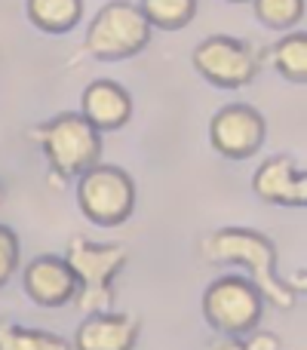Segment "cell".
<instances>
[{"label":"cell","instance_id":"6da1fadb","mask_svg":"<svg viewBox=\"0 0 307 350\" xmlns=\"http://www.w3.org/2000/svg\"><path fill=\"white\" fill-rule=\"evenodd\" d=\"M200 255L209 265H240L249 271V283L261 292V298L280 310L295 308V292L277 273V246L265 234L249 228H218L200 243Z\"/></svg>","mask_w":307,"mask_h":350},{"label":"cell","instance_id":"7a4b0ae2","mask_svg":"<svg viewBox=\"0 0 307 350\" xmlns=\"http://www.w3.org/2000/svg\"><path fill=\"white\" fill-rule=\"evenodd\" d=\"M129 261L126 249L117 243H92L86 237H71L65 252V265L71 267L77 280V295L74 304L80 314H102L114 301V280Z\"/></svg>","mask_w":307,"mask_h":350},{"label":"cell","instance_id":"3957f363","mask_svg":"<svg viewBox=\"0 0 307 350\" xmlns=\"http://www.w3.org/2000/svg\"><path fill=\"white\" fill-rule=\"evenodd\" d=\"M31 139L40 145L53 175H59V185L96 166L102 154V133H96L80 114L53 117L31 129Z\"/></svg>","mask_w":307,"mask_h":350},{"label":"cell","instance_id":"277c9868","mask_svg":"<svg viewBox=\"0 0 307 350\" xmlns=\"http://www.w3.org/2000/svg\"><path fill=\"white\" fill-rule=\"evenodd\" d=\"M151 25L142 16L139 3L129 0H111L96 12L86 28V53L98 62L133 59L151 40Z\"/></svg>","mask_w":307,"mask_h":350},{"label":"cell","instance_id":"5b68a950","mask_svg":"<svg viewBox=\"0 0 307 350\" xmlns=\"http://www.w3.org/2000/svg\"><path fill=\"white\" fill-rule=\"evenodd\" d=\"M77 206L98 228H117L135 212V181L120 166L96 163L77 175Z\"/></svg>","mask_w":307,"mask_h":350},{"label":"cell","instance_id":"8992f818","mask_svg":"<svg viewBox=\"0 0 307 350\" xmlns=\"http://www.w3.org/2000/svg\"><path fill=\"white\" fill-rule=\"evenodd\" d=\"M261 304H265L261 292L246 277H237V273L212 280L203 292L206 323L218 335H234V338L255 332L261 320Z\"/></svg>","mask_w":307,"mask_h":350},{"label":"cell","instance_id":"52a82bcc","mask_svg":"<svg viewBox=\"0 0 307 350\" xmlns=\"http://www.w3.org/2000/svg\"><path fill=\"white\" fill-rule=\"evenodd\" d=\"M193 68L212 86H222V90H243L258 77V59H255L252 46L224 34L206 37L193 49Z\"/></svg>","mask_w":307,"mask_h":350},{"label":"cell","instance_id":"ba28073f","mask_svg":"<svg viewBox=\"0 0 307 350\" xmlns=\"http://www.w3.org/2000/svg\"><path fill=\"white\" fill-rule=\"evenodd\" d=\"M209 142L222 157L246 160L265 142V117L249 105H228L209 123Z\"/></svg>","mask_w":307,"mask_h":350},{"label":"cell","instance_id":"9c48e42d","mask_svg":"<svg viewBox=\"0 0 307 350\" xmlns=\"http://www.w3.org/2000/svg\"><path fill=\"white\" fill-rule=\"evenodd\" d=\"M252 187L265 203L273 206H307V172L295 163V157L280 154L255 170Z\"/></svg>","mask_w":307,"mask_h":350},{"label":"cell","instance_id":"30bf717a","mask_svg":"<svg viewBox=\"0 0 307 350\" xmlns=\"http://www.w3.org/2000/svg\"><path fill=\"white\" fill-rule=\"evenodd\" d=\"M22 286L31 295V301L40 308H65L77 295V280H74L71 267L65 265V258H55V255H40L31 261L25 267Z\"/></svg>","mask_w":307,"mask_h":350},{"label":"cell","instance_id":"8fae6325","mask_svg":"<svg viewBox=\"0 0 307 350\" xmlns=\"http://www.w3.org/2000/svg\"><path fill=\"white\" fill-rule=\"evenodd\" d=\"M80 117L96 133H114L133 117V96L114 80H92L80 96Z\"/></svg>","mask_w":307,"mask_h":350},{"label":"cell","instance_id":"7c38bea8","mask_svg":"<svg viewBox=\"0 0 307 350\" xmlns=\"http://www.w3.org/2000/svg\"><path fill=\"white\" fill-rule=\"evenodd\" d=\"M139 320L133 314H90L74 332V350H133Z\"/></svg>","mask_w":307,"mask_h":350},{"label":"cell","instance_id":"4fadbf2b","mask_svg":"<svg viewBox=\"0 0 307 350\" xmlns=\"http://www.w3.org/2000/svg\"><path fill=\"white\" fill-rule=\"evenodd\" d=\"M31 25L46 34H68L83 18V0H25Z\"/></svg>","mask_w":307,"mask_h":350},{"label":"cell","instance_id":"5bb4252c","mask_svg":"<svg viewBox=\"0 0 307 350\" xmlns=\"http://www.w3.org/2000/svg\"><path fill=\"white\" fill-rule=\"evenodd\" d=\"M273 68L292 83H304L307 80V34L304 31H292L283 40H277V46L271 49Z\"/></svg>","mask_w":307,"mask_h":350},{"label":"cell","instance_id":"9a60e30c","mask_svg":"<svg viewBox=\"0 0 307 350\" xmlns=\"http://www.w3.org/2000/svg\"><path fill=\"white\" fill-rule=\"evenodd\" d=\"M139 10H142V16L148 18L151 28L178 31L193 18L197 0H142Z\"/></svg>","mask_w":307,"mask_h":350},{"label":"cell","instance_id":"2e32d148","mask_svg":"<svg viewBox=\"0 0 307 350\" xmlns=\"http://www.w3.org/2000/svg\"><path fill=\"white\" fill-rule=\"evenodd\" d=\"M0 350H71L65 338L0 320Z\"/></svg>","mask_w":307,"mask_h":350},{"label":"cell","instance_id":"e0dca14e","mask_svg":"<svg viewBox=\"0 0 307 350\" xmlns=\"http://www.w3.org/2000/svg\"><path fill=\"white\" fill-rule=\"evenodd\" d=\"M252 10H255V18L265 28L286 31V28H295L304 18L307 3L304 0H252Z\"/></svg>","mask_w":307,"mask_h":350},{"label":"cell","instance_id":"ac0fdd59","mask_svg":"<svg viewBox=\"0 0 307 350\" xmlns=\"http://www.w3.org/2000/svg\"><path fill=\"white\" fill-rule=\"evenodd\" d=\"M18 267V237L6 224H0V286L10 283Z\"/></svg>","mask_w":307,"mask_h":350},{"label":"cell","instance_id":"d6986e66","mask_svg":"<svg viewBox=\"0 0 307 350\" xmlns=\"http://www.w3.org/2000/svg\"><path fill=\"white\" fill-rule=\"evenodd\" d=\"M246 350H280V338L273 332H252V338L243 341Z\"/></svg>","mask_w":307,"mask_h":350},{"label":"cell","instance_id":"ffe728a7","mask_svg":"<svg viewBox=\"0 0 307 350\" xmlns=\"http://www.w3.org/2000/svg\"><path fill=\"white\" fill-rule=\"evenodd\" d=\"M209 350H246V345L240 338H234V335H218L209 345Z\"/></svg>","mask_w":307,"mask_h":350},{"label":"cell","instance_id":"44dd1931","mask_svg":"<svg viewBox=\"0 0 307 350\" xmlns=\"http://www.w3.org/2000/svg\"><path fill=\"white\" fill-rule=\"evenodd\" d=\"M0 203H3V185H0Z\"/></svg>","mask_w":307,"mask_h":350},{"label":"cell","instance_id":"7402d4cb","mask_svg":"<svg viewBox=\"0 0 307 350\" xmlns=\"http://www.w3.org/2000/svg\"><path fill=\"white\" fill-rule=\"evenodd\" d=\"M230 3H246V0H230Z\"/></svg>","mask_w":307,"mask_h":350}]
</instances>
